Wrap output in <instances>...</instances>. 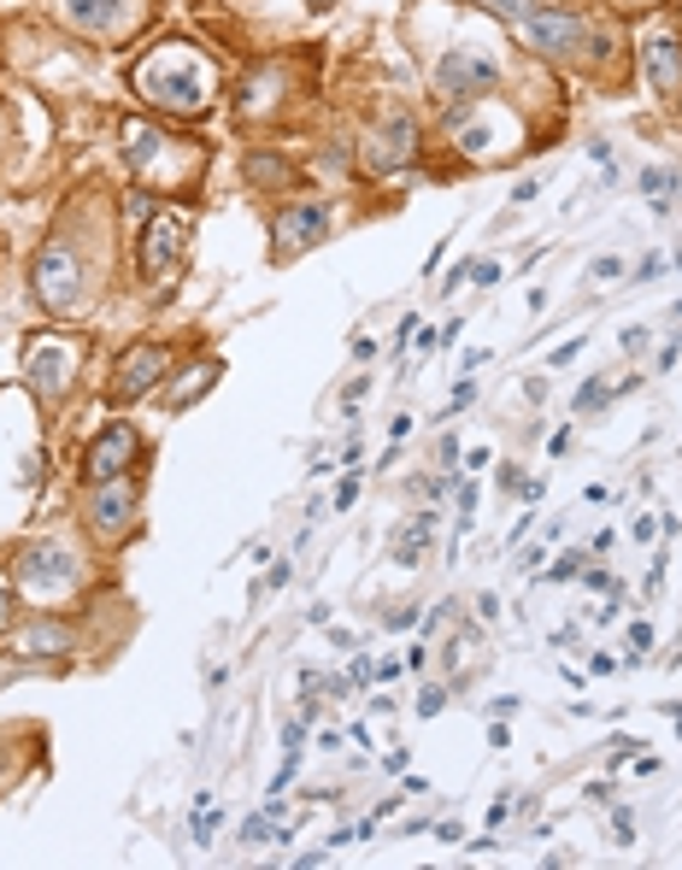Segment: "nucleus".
<instances>
[{"label": "nucleus", "instance_id": "nucleus-1", "mask_svg": "<svg viewBox=\"0 0 682 870\" xmlns=\"http://www.w3.org/2000/svg\"><path fill=\"white\" fill-rule=\"evenodd\" d=\"M136 95L154 100L159 112L200 118V112L218 100V71H212V59H200L195 48H182V41H165V48H154V53L136 66Z\"/></svg>", "mask_w": 682, "mask_h": 870}, {"label": "nucleus", "instance_id": "nucleus-2", "mask_svg": "<svg viewBox=\"0 0 682 870\" xmlns=\"http://www.w3.org/2000/svg\"><path fill=\"white\" fill-rule=\"evenodd\" d=\"M442 130L453 136V148H459L471 165H494L506 154H518V118H512L501 100H447L442 112Z\"/></svg>", "mask_w": 682, "mask_h": 870}, {"label": "nucleus", "instance_id": "nucleus-3", "mask_svg": "<svg viewBox=\"0 0 682 870\" xmlns=\"http://www.w3.org/2000/svg\"><path fill=\"white\" fill-rule=\"evenodd\" d=\"M136 512H141V488L136 476H107V483H89V501H82V524H89L95 542H123V535H136Z\"/></svg>", "mask_w": 682, "mask_h": 870}, {"label": "nucleus", "instance_id": "nucleus-4", "mask_svg": "<svg viewBox=\"0 0 682 870\" xmlns=\"http://www.w3.org/2000/svg\"><path fill=\"white\" fill-rule=\"evenodd\" d=\"M182 247H189V212L182 206H154L148 224L136 236V265L148 283H165L182 265Z\"/></svg>", "mask_w": 682, "mask_h": 870}, {"label": "nucleus", "instance_id": "nucleus-5", "mask_svg": "<svg viewBox=\"0 0 682 870\" xmlns=\"http://www.w3.org/2000/svg\"><path fill=\"white\" fill-rule=\"evenodd\" d=\"M36 295H41L48 313H71V306L82 300V259H77L71 236L41 241V254H36Z\"/></svg>", "mask_w": 682, "mask_h": 870}, {"label": "nucleus", "instance_id": "nucleus-6", "mask_svg": "<svg viewBox=\"0 0 682 870\" xmlns=\"http://www.w3.org/2000/svg\"><path fill=\"white\" fill-rule=\"evenodd\" d=\"M494 82H501V66H494V53L471 48V41H459V48H447L436 59V89L447 100H488Z\"/></svg>", "mask_w": 682, "mask_h": 870}, {"label": "nucleus", "instance_id": "nucleus-7", "mask_svg": "<svg viewBox=\"0 0 682 870\" xmlns=\"http://www.w3.org/2000/svg\"><path fill=\"white\" fill-rule=\"evenodd\" d=\"M359 154H365V171H370V177L406 171V165L418 159V118H412L406 107H395V112L377 123V130L359 141Z\"/></svg>", "mask_w": 682, "mask_h": 870}, {"label": "nucleus", "instance_id": "nucleus-8", "mask_svg": "<svg viewBox=\"0 0 682 870\" xmlns=\"http://www.w3.org/2000/svg\"><path fill=\"white\" fill-rule=\"evenodd\" d=\"M12 583L30 589V594H53V589H71L77 583V553L66 542H30L18 547L12 558Z\"/></svg>", "mask_w": 682, "mask_h": 870}, {"label": "nucleus", "instance_id": "nucleus-9", "mask_svg": "<svg viewBox=\"0 0 682 870\" xmlns=\"http://www.w3.org/2000/svg\"><path fill=\"white\" fill-rule=\"evenodd\" d=\"M136 459H141V429L123 424V418H112L89 447H82V483H107V476H123V471H136Z\"/></svg>", "mask_w": 682, "mask_h": 870}, {"label": "nucleus", "instance_id": "nucleus-10", "mask_svg": "<svg viewBox=\"0 0 682 870\" xmlns=\"http://www.w3.org/2000/svg\"><path fill=\"white\" fill-rule=\"evenodd\" d=\"M518 36L530 41L535 53L565 59V53H576L589 41V24H583V12H571V7H535L524 24H518Z\"/></svg>", "mask_w": 682, "mask_h": 870}, {"label": "nucleus", "instance_id": "nucleus-11", "mask_svg": "<svg viewBox=\"0 0 682 870\" xmlns=\"http://www.w3.org/2000/svg\"><path fill=\"white\" fill-rule=\"evenodd\" d=\"M71 370H77V342H36L30 347V359H24V377L36 388V401L41 406H59L66 401V388H71Z\"/></svg>", "mask_w": 682, "mask_h": 870}, {"label": "nucleus", "instance_id": "nucleus-12", "mask_svg": "<svg viewBox=\"0 0 682 870\" xmlns=\"http://www.w3.org/2000/svg\"><path fill=\"white\" fill-rule=\"evenodd\" d=\"M329 206L324 200H295V206H283V212L271 218V236H277V259L288 254H306V247H318L329 236Z\"/></svg>", "mask_w": 682, "mask_h": 870}, {"label": "nucleus", "instance_id": "nucleus-13", "mask_svg": "<svg viewBox=\"0 0 682 870\" xmlns=\"http://www.w3.org/2000/svg\"><path fill=\"white\" fill-rule=\"evenodd\" d=\"M165 370H171V347H154V342L130 347V354L118 359V370H112V401L154 395V388L165 383Z\"/></svg>", "mask_w": 682, "mask_h": 870}, {"label": "nucleus", "instance_id": "nucleus-14", "mask_svg": "<svg viewBox=\"0 0 682 870\" xmlns=\"http://www.w3.org/2000/svg\"><path fill=\"white\" fill-rule=\"evenodd\" d=\"M642 59H648L653 95H659V100H676V95H682V36H676V30H653L648 48H642Z\"/></svg>", "mask_w": 682, "mask_h": 870}, {"label": "nucleus", "instance_id": "nucleus-15", "mask_svg": "<svg viewBox=\"0 0 682 870\" xmlns=\"http://www.w3.org/2000/svg\"><path fill=\"white\" fill-rule=\"evenodd\" d=\"M436 517H442L436 506H429V512H412L406 524L388 535V558H395L401 571H418V565H424V553L436 547Z\"/></svg>", "mask_w": 682, "mask_h": 870}, {"label": "nucleus", "instance_id": "nucleus-16", "mask_svg": "<svg viewBox=\"0 0 682 870\" xmlns=\"http://www.w3.org/2000/svg\"><path fill=\"white\" fill-rule=\"evenodd\" d=\"M66 647H71V630L59 617H36V624L7 635V653H66Z\"/></svg>", "mask_w": 682, "mask_h": 870}, {"label": "nucleus", "instance_id": "nucleus-17", "mask_svg": "<svg viewBox=\"0 0 682 870\" xmlns=\"http://www.w3.org/2000/svg\"><path fill=\"white\" fill-rule=\"evenodd\" d=\"M59 12H66L77 30H95V36H107L118 24V0H59Z\"/></svg>", "mask_w": 682, "mask_h": 870}, {"label": "nucleus", "instance_id": "nucleus-18", "mask_svg": "<svg viewBox=\"0 0 682 870\" xmlns=\"http://www.w3.org/2000/svg\"><path fill=\"white\" fill-rule=\"evenodd\" d=\"M241 177H247V182H259V189H295V165L277 159V154H247Z\"/></svg>", "mask_w": 682, "mask_h": 870}, {"label": "nucleus", "instance_id": "nucleus-19", "mask_svg": "<svg viewBox=\"0 0 682 870\" xmlns=\"http://www.w3.org/2000/svg\"><path fill=\"white\" fill-rule=\"evenodd\" d=\"M642 195L653 200V212H671V200H676V177L665 171V165H648V171H642Z\"/></svg>", "mask_w": 682, "mask_h": 870}, {"label": "nucleus", "instance_id": "nucleus-20", "mask_svg": "<svg viewBox=\"0 0 682 870\" xmlns=\"http://www.w3.org/2000/svg\"><path fill=\"white\" fill-rule=\"evenodd\" d=\"M271 836H277V818H271V812L241 818V841H247V847H259V841H271Z\"/></svg>", "mask_w": 682, "mask_h": 870}, {"label": "nucleus", "instance_id": "nucleus-21", "mask_svg": "<svg viewBox=\"0 0 682 870\" xmlns=\"http://www.w3.org/2000/svg\"><path fill=\"white\" fill-rule=\"evenodd\" d=\"M471 7H483V12H494V18H512V24H524V18L535 12L530 0H471Z\"/></svg>", "mask_w": 682, "mask_h": 870}, {"label": "nucleus", "instance_id": "nucleus-22", "mask_svg": "<svg viewBox=\"0 0 682 870\" xmlns=\"http://www.w3.org/2000/svg\"><path fill=\"white\" fill-rule=\"evenodd\" d=\"M583 565H589V553H560L553 571H547V583H571V576H583Z\"/></svg>", "mask_w": 682, "mask_h": 870}, {"label": "nucleus", "instance_id": "nucleus-23", "mask_svg": "<svg viewBox=\"0 0 682 870\" xmlns=\"http://www.w3.org/2000/svg\"><path fill=\"white\" fill-rule=\"evenodd\" d=\"M606 401H612L606 383H583V388H576V412H601Z\"/></svg>", "mask_w": 682, "mask_h": 870}, {"label": "nucleus", "instance_id": "nucleus-24", "mask_svg": "<svg viewBox=\"0 0 682 870\" xmlns=\"http://www.w3.org/2000/svg\"><path fill=\"white\" fill-rule=\"evenodd\" d=\"M436 712H447V682H429L418 694V718H436Z\"/></svg>", "mask_w": 682, "mask_h": 870}, {"label": "nucleus", "instance_id": "nucleus-25", "mask_svg": "<svg viewBox=\"0 0 682 870\" xmlns=\"http://www.w3.org/2000/svg\"><path fill=\"white\" fill-rule=\"evenodd\" d=\"M354 501H359V476H342V483L329 488V512H347Z\"/></svg>", "mask_w": 682, "mask_h": 870}, {"label": "nucleus", "instance_id": "nucleus-26", "mask_svg": "<svg viewBox=\"0 0 682 870\" xmlns=\"http://www.w3.org/2000/svg\"><path fill=\"white\" fill-rule=\"evenodd\" d=\"M354 165V141H329L324 148V171H347Z\"/></svg>", "mask_w": 682, "mask_h": 870}, {"label": "nucleus", "instance_id": "nucleus-27", "mask_svg": "<svg viewBox=\"0 0 682 870\" xmlns=\"http://www.w3.org/2000/svg\"><path fill=\"white\" fill-rule=\"evenodd\" d=\"M583 589H594V594H617V576L601 571V565H583Z\"/></svg>", "mask_w": 682, "mask_h": 870}, {"label": "nucleus", "instance_id": "nucleus-28", "mask_svg": "<svg viewBox=\"0 0 682 870\" xmlns=\"http://www.w3.org/2000/svg\"><path fill=\"white\" fill-rule=\"evenodd\" d=\"M612 277H624V259H617V254H606V259L589 265V283H612Z\"/></svg>", "mask_w": 682, "mask_h": 870}, {"label": "nucleus", "instance_id": "nucleus-29", "mask_svg": "<svg viewBox=\"0 0 682 870\" xmlns=\"http://www.w3.org/2000/svg\"><path fill=\"white\" fill-rule=\"evenodd\" d=\"M635 753H648L635 735H612V748H606V759H612V764H624V759H635Z\"/></svg>", "mask_w": 682, "mask_h": 870}, {"label": "nucleus", "instance_id": "nucleus-30", "mask_svg": "<svg viewBox=\"0 0 682 870\" xmlns=\"http://www.w3.org/2000/svg\"><path fill=\"white\" fill-rule=\"evenodd\" d=\"M418 329H424V318H418V313H406V318L395 324V347H401V354H406L412 342H418Z\"/></svg>", "mask_w": 682, "mask_h": 870}, {"label": "nucleus", "instance_id": "nucleus-31", "mask_svg": "<svg viewBox=\"0 0 682 870\" xmlns=\"http://www.w3.org/2000/svg\"><path fill=\"white\" fill-rule=\"evenodd\" d=\"M277 741H283V753H300V748H306V718L283 723V735H277Z\"/></svg>", "mask_w": 682, "mask_h": 870}, {"label": "nucleus", "instance_id": "nucleus-32", "mask_svg": "<svg viewBox=\"0 0 682 870\" xmlns=\"http://www.w3.org/2000/svg\"><path fill=\"white\" fill-rule=\"evenodd\" d=\"M612 841L617 847H635V818L630 812H612Z\"/></svg>", "mask_w": 682, "mask_h": 870}, {"label": "nucleus", "instance_id": "nucleus-33", "mask_svg": "<svg viewBox=\"0 0 682 870\" xmlns=\"http://www.w3.org/2000/svg\"><path fill=\"white\" fill-rule=\"evenodd\" d=\"M347 682H354V689H370V682H377V665H370V659H354V665H347Z\"/></svg>", "mask_w": 682, "mask_h": 870}, {"label": "nucleus", "instance_id": "nucleus-34", "mask_svg": "<svg viewBox=\"0 0 682 870\" xmlns=\"http://www.w3.org/2000/svg\"><path fill=\"white\" fill-rule=\"evenodd\" d=\"M471 277H477L483 288H494V283H501V259H477V265H471Z\"/></svg>", "mask_w": 682, "mask_h": 870}, {"label": "nucleus", "instance_id": "nucleus-35", "mask_svg": "<svg viewBox=\"0 0 682 870\" xmlns=\"http://www.w3.org/2000/svg\"><path fill=\"white\" fill-rule=\"evenodd\" d=\"M471 265H477V259H459V265H453L447 283H442V295H453V288H465V283H471Z\"/></svg>", "mask_w": 682, "mask_h": 870}, {"label": "nucleus", "instance_id": "nucleus-36", "mask_svg": "<svg viewBox=\"0 0 682 870\" xmlns=\"http://www.w3.org/2000/svg\"><path fill=\"white\" fill-rule=\"evenodd\" d=\"M501 488H506V494H518V501H524V465H501Z\"/></svg>", "mask_w": 682, "mask_h": 870}, {"label": "nucleus", "instance_id": "nucleus-37", "mask_svg": "<svg viewBox=\"0 0 682 870\" xmlns=\"http://www.w3.org/2000/svg\"><path fill=\"white\" fill-rule=\"evenodd\" d=\"M383 624H388V630H418V612H412V606H401V612H383Z\"/></svg>", "mask_w": 682, "mask_h": 870}, {"label": "nucleus", "instance_id": "nucleus-38", "mask_svg": "<svg viewBox=\"0 0 682 870\" xmlns=\"http://www.w3.org/2000/svg\"><path fill=\"white\" fill-rule=\"evenodd\" d=\"M354 841H359V830H354V823H342V830H329L324 847H329V853H342V847H354Z\"/></svg>", "mask_w": 682, "mask_h": 870}, {"label": "nucleus", "instance_id": "nucleus-39", "mask_svg": "<svg viewBox=\"0 0 682 870\" xmlns=\"http://www.w3.org/2000/svg\"><path fill=\"white\" fill-rule=\"evenodd\" d=\"M535 195H542V182H535V177H524V182H512V206H524V200H535Z\"/></svg>", "mask_w": 682, "mask_h": 870}, {"label": "nucleus", "instance_id": "nucleus-40", "mask_svg": "<svg viewBox=\"0 0 682 870\" xmlns=\"http://www.w3.org/2000/svg\"><path fill=\"white\" fill-rule=\"evenodd\" d=\"M583 347H589L583 336H571V342H560V347H553V365H571L576 354H583Z\"/></svg>", "mask_w": 682, "mask_h": 870}, {"label": "nucleus", "instance_id": "nucleus-41", "mask_svg": "<svg viewBox=\"0 0 682 870\" xmlns=\"http://www.w3.org/2000/svg\"><path fill=\"white\" fill-rule=\"evenodd\" d=\"M288 576H295V558H277V565H271V576H265V589H283Z\"/></svg>", "mask_w": 682, "mask_h": 870}, {"label": "nucleus", "instance_id": "nucleus-42", "mask_svg": "<svg viewBox=\"0 0 682 870\" xmlns=\"http://www.w3.org/2000/svg\"><path fill=\"white\" fill-rule=\"evenodd\" d=\"M477 365H488V347H465V354H459V370L471 377V370H477Z\"/></svg>", "mask_w": 682, "mask_h": 870}, {"label": "nucleus", "instance_id": "nucleus-43", "mask_svg": "<svg viewBox=\"0 0 682 870\" xmlns=\"http://www.w3.org/2000/svg\"><path fill=\"white\" fill-rule=\"evenodd\" d=\"M406 764H412V759H406V748H395V753H383V771H388V777H406Z\"/></svg>", "mask_w": 682, "mask_h": 870}, {"label": "nucleus", "instance_id": "nucleus-44", "mask_svg": "<svg viewBox=\"0 0 682 870\" xmlns=\"http://www.w3.org/2000/svg\"><path fill=\"white\" fill-rule=\"evenodd\" d=\"M518 706H524V700H518V694H501V700H488V712H494V718H512V712H518Z\"/></svg>", "mask_w": 682, "mask_h": 870}, {"label": "nucleus", "instance_id": "nucleus-45", "mask_svg": "<svg viewBox=\"0 0 682 870\" xmlns=\"http://www.w3.org/2000/svg\"><path fill=\"white\" fill-rule=\"evenodd\" d=\"M630 647L648 653V647H653V630H648V624H630Z\"/></svg>", "mask_w": 682, "mask_h": 870}, {"label": "nucleus", "instance_id": "nucleus-46", "mask_svg": "<svg viewBox=\"0 0 682 870\" xmlns=\"http://www.w3.org/2000/svg\"><path fill=\"white\" fill-rule=\"evenodd\" d=\"M406 671V659H377V682H395Z\"/></svg>", "mask_w": 682, "mask_h": 870}, {"label": "nucleus", "instance_id": "nucleus-47", "mask_svg": "<svg viewBox=\"0 0 682 870\" xmlns=\"http://www.w3.org/2000/svg\"><path fill=\"white\" fill-rule=\"evenodd\" d=\"M506 812H512V794H506V800H494V805H488V830H501V823H506Z\"/></svg>", "mask_w": 682, "mask_h": 870}, {"label": "nucleus", "instance_id": "nucleus-48", "mask_svg": "<svg viewBox=\"0 0 682 870\" xmlns=\"http://www.w3.org/2000/svg\"><path fill=\"white\" fill-rule=\"evenodd\" d=\"M471 395H477V383H471V377H459V388H453V412H459V406H471Z\"/></svg>", "mask_w": 682, "mask_h": 870}, {"label": "nucleus", "instance_id": "nucleus-49", "mask_svg": "<svg viewBox=\"0 0 682 870\" xmlns=\"http://www.w3.org/2000/svg\"><path fill=\"white\" fill-rule=\"evenodd\" d=\"M465 465H471V471H488V465H494V453H488V447H471V453H465Z\"/></svg>", "mask_w": 682, "mask_h": 870}, {"label": "nucleus", "instance_id": "nucleus-50", "mask_svg": "<svg viewBox=\"0 0 682 870\" xmlns=\"http://www.w3.org/2000/svg\"><path fill=\"white\" fill-rule=\"evenodd\" d=\"M494 612H501V594L483 589V594H477V617H494Z\"/></svg>", "mask_w": 682, "mask_h": 870}, {"label": "nucleus", "instance_id": "nucleus-51", "mask_svg": "<svg viewBox=\"0 0 682 870\" xmlns=\"http://www.w3.org/2000/svg\"><path fill=\"white\" fill-rule=\"evenodd\" d=\"M447 259V241H436V247H429V259H424V277H436V265Z\"/></svg>", "mask_w": 682, "mask_h": 870}, {"label": "nucleus", "instance_id": "nucleus-52", "mask_svg": "<svg viewBox=\"0 0 682 870\" xmlns=\"http://www.w3.org/2000/svg\"><path fill=\"white\" fill-rule=\"evenodd\" d=\"M589 159L594 165H612V141H589Z\"/></svg>", "mask_w": 682, "mask_h": 870}, {"label": "nucleus", "instance_id": "nucleus-53", "mask_svg": "<svg viewBox=\"0 0 682 870\" xmlns=\"http://www.w3.org/2000/svg\"><path fill=\"white\" fill-rule=\"evenodd\" d=\"M676 354H682V342H665V347H659V370H671V365H676Z\"/></svg>", "mask_w": 682, "mask_h": 870}, {"label": "nucleus", "instance_id": "nucleus-54", "mask_svg": "<svg viewBox=\"0 0 682 870\" xmlns=\"http://www.w3.org/2000/svg\"><path fill=\"white\" fill-rule=\"evenodd\" d=\"M589 671H594V676H612V671H617V659H612V653H594V665H589Z\"/></svg>", "mask_w": 682, "mask_h": 870}, {"label": "nucleus", "instance_id": "nucleus-55", "mask_svg": "<svg viewBox=\"0 0 682 870\" xmlns=\"http://www.w3.org/2000/svg\"><path fill=\"white\" fill-rule=\"evenodd\" d=\"M388 435H395V442H406V435H412V418H406V412H401V418H388Z\"/></svg>", "mask_w": 682, "mask_h": 870}, {"label": "nucleus", "instance_id": "nucleus-56", "mask_svg": "<svg viewBox=\"0 0 682 870\" xmlns=\"http://www.w3.org/2000/svg\"><path fill=\"white\" fill-rule=\"evenodd\" d=\"M7 612H12V589H7V583H0V617H7Z\"/></svg>", "mask_w": 682, "mask_h": 870}, {"label": "nucleus", "instance_id": "nucleus-57", "mask_svg": "<svg viewBox=\"0 0 682 870\" xmlns=\"http://www.w3.org/2000/svg\"><path fill=\"white\" fill-rule=\"evenodd\" d=\"M676 735H682V706H676Z\"/></svg>", "mask_w": 682, "mask_h": 870}, {"label": "nucleus", "instance_id": "nucleus-58", "mask_svg": "<svg viewBox=\"0 0 682 870\" xmlns=\"http://www.w3.org/2000/svg\"><path fill=\"white\" fill-rule=\"evenodd\" d=\"M313 7H329V0H313Z\"/></svg>", "mask_w": 682, "mask_h": 870}]
</instances>
